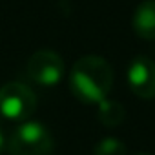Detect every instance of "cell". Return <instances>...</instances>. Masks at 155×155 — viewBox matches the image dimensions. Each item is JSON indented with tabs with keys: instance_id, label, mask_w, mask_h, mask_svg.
<instances>
[{
	"instance_id": "6da1fadb",
	"label": "cell",
	"mask_w": 155,
	"mask_h": 155,
	"mask_svg": "<svg viewBox=\"0 0 155 155\" xmlns=\"http://www.w3.org/2000/svg\"><path fill=\"white\" fill-rule=\"evenodd\" d=\"M113 86V69L99 55H86L75 62L69 73L71 93L86 104L102 102Z\"/></svg>"
},
{
	"instance_id": "7a4b0ae2",
	"label": "cell",
	"mask_w": 155,
	"mask_h": 155,
	"mask_svg": "<svg viewBox=\"0 0 155 155\" xmlns=\"http://www.w3.org/2000/svg\"><path fill=\"white\" fill-rule=\"evenodd\" d=\"M55 142L49 130L35 120H26L15 128L8 140L9 155H53Z\"/></svg>"
},
{
	"instance_id": "3957f363",
	"label": "cell",
	"mask_w": 155,
	"mask_h": 155,
	"mask_svg": "<svg viewBox=\"0 0 155 155\" xmlns=\"http://www.w3.org/2000/svg\"><path fill=\"white\" fill-rule=\"evenodd\" d=\"M37 110L33 90L22 82H6L0 88V113L9 120H28Z\"/></svg>"
},
{
	"instance_id": "277c9868",
	"label": "cell",
	"mask_w": 155,
	"mask_h": 155,
	"mask_svg": "<svg viewBox=\"0 0 155 155\" xmlns=\"http://www.w3.org/2000/svg\"><path fill=\"white\" fill-rule=\"evenodd\" d=\"M64 60L62 57L53 51V49H38L35 51L26 66V73L29 77V81L38 84V86H57L62 77H64Z\"/></svg>"
},
{
	"instance_id": "5b68a950",
	"label": "cell",
	"mask_w": 155,
	"mask_h": 155,
	"mask_svg": "<svg viewBox=\"0 0 155 155\" xmlns=\"http://www.w3.org/2000/svg\"><path fill=\"white\" fill-rule=\"evenodd\" d=\"M128 86L144 101L155 99V62L148 57H135L128 66Z\"/></svg>"
},
{
	"instance_id": "8992f818",
	"label": "cell",
	"mask_w": 155,
	"mask_h": 155,
	"mask_svg": "<svg viewBox=\"0 0 155 155\" xmlns=\"http://www.w3.org/2000/svg\"><path fill=\"white\" fill-rule=\"evenodd\" d=\"M131 28L137 37L144 40H155V0H144L137 6L131 17Z\"/></svg>"
},
{
	"instance_id": "52a82bcc",
	"label": "cell",
	"mask_w": 155,
	"mask_h": 155,
	"mask_svg": "<svg viewBox=\"0 0 155 155\" xmlns=\"http://www.w3.org/2000/svg\"><path fill=\"white\" fill-rule=\"evenodd\" d=\"M97 106H99V120L106 128H117V126L122 124V120L126 117V110H124V106L120 102L104 99Z\"/></svg>"
},
{
	"instance_id": "ba28073f",
	"label": "cell",
	"mask_w": 155,
	"mask_h": 155,
	"mask_svg": "<svg viewBox=\"0 0 155 155\" xmlns=\"http://www.w3.org/2000/svg\"><path fill=\"white\" fill-rule=\"evenodd\" d=\"M95 155H126V144L117 137H104L95 144Z\"/></svg>"
},
{
	"instance_id": "9c48e42d",
	"label": "cell",
	"mask_w": 155,
	"mask_h": 155,
	"mask_svg": "<svg viewBox=\"0 0 155 155\" xmlns=\"http://www.w3.org/2000/svg\"><path fill=\"white\" fill-rule=\"evenodd\" d=\"M6 146V135H4V130H2V122H0V151L4 150Z\"/></svg>"
},
{
	"instance_id": "30bf717a",
	"label": "cell",
	"mask_w": 155,
	"mask_h": 155,
	"mask_svg": "<svg viewBox=\"0 0 155 155\" xmlns=\"http://www.w3.org/2000/svg\"><path fill=\"white\" fill-rule=\"evenodd\" d=\"M133 155H153V153H146V151H139V153H133Z\"/></svg>"
}]
</instances>
